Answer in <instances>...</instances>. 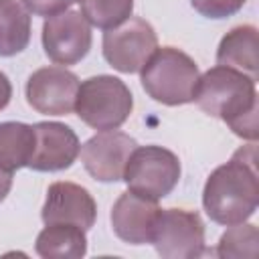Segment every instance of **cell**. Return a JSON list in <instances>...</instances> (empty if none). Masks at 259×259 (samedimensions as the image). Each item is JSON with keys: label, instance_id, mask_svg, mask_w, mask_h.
<instances>
[{"label": "cell", "instance_id": "d6986e66", "mask_svg": "<svg viewBox=\"0 0 259 259\" xmlns=\"http://www.w3.org/2000/svg\"><path fill=\"white\" fill-rule=\"evenodd\" d=\"M259 245V231L251 223H237L231 225L217 243V257L221 259H241V257H255Z\"/></svg>", "mask_w": 259, "mask_h": 259}, {"label": "cell", "instance_id": "ac0fdd59", "mask_svg": "<svg viewBox=\"0 0 259 259\" xmlns=\"http://www.w3.org/2000/svg\"><path fill=\"white\" fill-rule=\"evenodd\" d=\"M83 18L101 30H109L125 22L134 12V0H77Z\"/></svg>", "mask_w": 259, "mask_h": 259}, {"label": "cell", "instance_id": "5b68a950", "mask_svg": "<svg viewBox=\"0 0 259 259\" xmlns=\"http://www.w3.org/2000/svg\"><path fill=\"white\" fill-rule=\"evenodd\" d=\"M123 180L127 190L150 200H160L176 188L180 180V160L162 146H136L127 158Z\"/></svg>", "mask_w": 259, "mask_h": 259}, {"label": "cell", "instance_id": "8fae6325", "mask_svg": "<svg viewBox=\"0 0 259 259\" xmlns=\"http://www.w3.org/2000/svg\"><path fill=\"white\" fill-rule=\"evenodd\" d=\"M34 127V150L28 160L30 170L59 172L73 166L81 152V142L73 127L61 121H38Z\"/></svg>", "mask_w": 259, "mask_h": 259}, {"label": "cell", "instance_id": "8992f818", "mask_svg": "<svg viewBox=\"0 0 259 259\" xmlns=\"http://www.w3.org/2000/svg\"><path fill=\"white\" fill-rule=\"evenodd\" d=\"M152 245L164 259H196L204 253V223L196 210L160 208Z\"/></svg>", "mask_w": 259, "mask_h": 259}, {"label": "cell", "instance_id": "7402d4cb", "mask_svg": "<svg viewBox=\"0 0 259 259\" xmlns=\"http://www.w3.org/2000/svg\"><path fill=\"white\" fill-rule=\"evenodd\" d=\"M10 97H12V85H10V79L0 71V111L10 103Z\"/></svg>", "mask_w": 259, "mask_h": 259}, {"label": "cell", "instance_id": "30bf717a", "mask_svg": "<svg viewBox=\"0 0 259 259\" xmlns=\"http://www.w3.org/2000/svg\"><path fill=\"white\" fill-rule=\"evenodd\" d=\"M138 142L117 130H107L91 136L81 146V162L87 174L99 182H119L123 180V170L130 154L136 150Z\"/></svg>", "mask_w": 259, "mask_h": 259}, {"label": "cell", "instance_id": "5bb4252c", "mask_svg": "<svg viewBox=\"0 0 259 259\" xmlns=\"http://www.w3.org/2000/svg\"><path fill=\"white\" fill-rule=\"evenodd\" d=\"M217 63L237 69L257 81L259 73V32L253 24L231 28L219 42Z\"/></svg>", "mask_w": 259, "mask_h": 259}, {"label": "cell", "instance_id": "ffe728a7", "mask_svg": "<svg viewBox=\"0 0 259 259\" xmlns=\"http://www.w3.org/2000/svg\"><path fill=\"white\" fill-rule=\"evenodd\" d=\"M245 4H247V0H190V6L200 16L212 18V20L229 18V16L237 14Z\"/></svg>", "mask_w": 259, "mask_h": 259}, {"label": "cell", "instance_id": "7a4b0ae2", "mask_svg": "<svg viewBox=\"0 0 259 259\" xmlns=\"http://www.w3.org/2000/svg\"><path fill=\"white\" fill-rule=\"evenodd\" d=\"M255 83L237 69L217 65L200 75L194 101L204 113L225 121L235 136L255 142L259 136Z\"/></svg>", "mask_w": 259, "mask_h": 259}, {"label": "cell", "instance_id": "6da1fadb", "mask_svg": "<svg viewBox=\"0 0 259 259\" xmlns=\"http://www.w3.org/2000/svg\"><path fill=\"white\" fill-rule=\"evenodd\" d=\"M259 204L255 142L241 146L229 162L210 172L202 188V206L217 225H237L253 217Z\"/></svg>", "mask_w": 259, "mask_h": 259}, {"label": "cell", "instance_id": "603a6c76", "mask_svg": "<svg viewBox=\"0 0 259 259\" xmlns=\"http://www.w3.org/2000/svg\"><path fill=\"white\" fill-rule=\"evenodd\" d=\"M10 188H12V174H10V172L0 170V202L8 196Z\"/></svg>", "mask_w": 259, "mask_h": 259}, {"label": "cell", "instance_id": "52a82bcc", "mask_svg": "<svg viewBox=\"0 0 259 259\" xmlns=\"http://www.w3.org/2000/svg\"><path fill=\"white\" fill-rule=\"evenodd\" d=\"M103 57L119 73H140L152 53L158 49V36L152 24L140 16H130L115 28L103 32Z\"/></svg>", "mask_w": 259, "mask_h": 259}, {"label": "cell", "instance_id": "44dd1931", "mask_svg": "<svg viewBox=\"0 0 259 259\" xmlns=\"http://www.w3.org/2000/svg\"><path fill=\"white\" fill-rule=\"evenodd\" d=\"M20 2L30 14L49 18V16L69 10L77 0H20Z\"/></svg>", "mask_w": 259, "mask_h": 259}, {"label": "cell", "instance_id": "9c48e42d", "mask_svg": "<svg viewBox=\"0 0 259 259\" xmlns=\"http://www.w3.org/2000/svg\"><path fill=\"white\" fill-rule=\"evenodd\" d=\"M79 77L65 67L36 69L24 87L28 105L42 115H69L75 111Z\"/></svg>", "mask_w": 259, "mask_h": 259}, {"label": "cell", "instance_id": "4fadbf2b", "mask_svg": "<svg viewBox=\"0 0 259 259\" xmlns=\"http://www.w3.org/2000/svg\"><path fill=\"white\" fill-rule=\"evenodd\" d=\"M160 206L158 200L144 198L132 190L119 194L111 208V227L113 233L130 245L152 243L154 225L158 219Z\"/></svg>", "mask_w": 259, "mask_h": 259}, {"label": "cell", "instance_id": "7c38bea8", "mask_svg": "<svg viewBox=\"0 0 259 259\" xmlns=\"http://www.w3.org/2000/svg\"><path fill=\"white\" fill-rule=\"evenodd\" d=\"M45 225L69 223L83 231H89L97 219V204L87 188L75 182H53L47 190V198L40 210Z\"/></svg>", "mask_w": 259, "mask_h": 259}, {"label": "cell", "instance_id": "ba28073f", "mask_svg": "<svg viewBox=\"0 0 259 259\" xmlns=\"http://www.w3.org/2000/svg\"><path fill=\"white\" fill-rule=\"evenodd\" d=\"M91 24L77 10L49 16L42 24V49L55 65H75L91 49Z\"/></svg>", "mask_w": 259, "mask_h": 259}, {"label": "cell", "instance_id": "e0dca14e", "mask_svg": "<svg viewBox=\"0 0 259 259\" xmlns=\"http://www.w3.org/2000/svg\"><path fill=\"white\" fill-rule=\"evenodd\" d=\"M30 42V12L18 0H0V57H14Z\"/></svg>", "mask_w": 259, "mask_h": 259}, {"label": "cell", "instance_id": "3957f363", "mask_svg": "<svg viewBox=\"0 0 259 259\" xmlns=\"http://www.w3.org/2000/svg\"><path fill=\"white\" fill-rule=\"evenodd\" d=\"M200 73L194 59L174 47H162L152 53L140 69L144 91L162 105H184L194 101Z\"/></svg>", "mask_w": 259, "mask_h": 259}, {"label": "cell", "instance_id": "277c9868", "mask_svg": "<svg viewBox=\"0 0 259 259\" xmlns=\"http://www.w3.org/2000/svg\"><path fill=\"white\" fill-rule=\"evenodd\" d=\"M134 109L130 87L113 75H97L79 83L75 113L93 130L107 132L121 127Z\"/></svg>", "mask_w": 259, "mask_h": 259}, {"label": "cell", "instance_id": "2e32d148", "mask_svg": "<svg viewBox=\"0 0 259 259\" xmlns=\"http://www.w3.org/2000/svg\"><path fill=\"white\" fill-rule=\"evenodd\" d=\"M34 150V127L22 121L0 123V170L14 174L28 166Z\"/></svg>", "mask_w": 259, "mask_h": 259}, {"label": "cell", "instance_id": "9a60e30c", "mask_svg": "<svg viewBox=\"0 0 259 259\" xmlns=\"http://www.w3.org/2000/svg\"><path fill=\"white\" fill-rule=\"evenodd\" d=\"M34 251L42 259H81L87 253V237L77 225L51 223L38 233Z\"/></svg>", "mask_w": 259, "mask_h": 259}]
</instances>
